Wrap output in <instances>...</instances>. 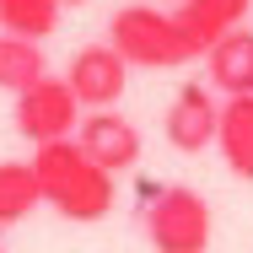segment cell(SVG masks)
<instances>
[{"mask_svg": "<svg viewBox=\"0 0 253 253\" xmlns=\"http://www.w3.org/2000/svg\"><path fill=\"white\" fill-rule=\"evenodd\" d=\"M33 178H38V194L43 205H54L65 221H102L119 189H113V172L97 167L92 156L81 151L76 140H54V146H33Z\"/></svg>", "mask_w": 253, "mask_h": 253, "instance_id": "cell-1", "label": "cell"}, {"mask_svg": "<svg viewBox=\"0 0 253 253\" xmlns=\"http://www.w3.org/2000/svg\"><path fill=\"white\" fill-rule=\"evenodd\" d=\"M108 43L124 54V65H140V70H172L200 59L178 11H156V5H119L108 22Z\"/></svg>", "mask_w": 253, "mask_h": 253, "instance_id": "cell-2", "label": "cell"}, {"mask_svg": "<svg viewBox=\"0 0 253 253\" xmlns=\"http://www.w3.org/2000/svg\"><path fill=\"white\" fill-rule=\"evenodd\" d=\"M140 221H146V243L156 253H205L210 248V205H205V194L183 189V183H167V189L146 183Z\"/></svg>", "mask_w": 253, "mask_h": 253, "instance_id": "cell-3", "label": "cell"}, {"mask_svg": "<svg viewBox=\"0 0 253 253\" xmlns=\"http://www.w3.org/2000/svg\"><path fill=\"white\" fill-rule=\"evenodd\" d=\"M16 129L33 140V146H54V140H70L81 129V102L70 92L65 76H43L38 86L16 92Z\"/></svg>", "mask_w": 253, "mask_h": 253, "instance_id": "cell-4", "label": "cell"}, {"mask_svg": "<svg viewBox=\"0 0 253 253\" xmlns=\"http://www.w3.org/2000/svg\"><path fill=\"white\" fill-rule=\"evenodd\" d=\"M167 146L183 156L205 151L215 135H221V97L205 86V81H183L178 86V97L167 102Z\"/></svg>", "mask_w": 253, "mask_h": 253, "instance_id": "cell-5", "label": "cell"}, {"mask_svg": "<svg viewBox=\"0 0 253 253\" xmlns=\"http://www.w3.org/2000/svg\"><path fill=\"white\" fill-rule=\"evenodd\" d=\"M124 76H129V65H124V54L113 49V43H86V49L70 54V70H65V81H70V92L81 108H113V102L124 97Z\"/></svg>", "mask_w": 253, "mask_h": 253, "instance_id": "cell-6", "label": "cell"}, {"mask_svg": "<svg viewBox=\"0 0 253 253\" xmlns=\"http://www.w3.org/2000/svg\"><path fill=\"white\" fill-rule=\"evenodd\" d=\"M76 146L92 156L97 167H108V172H129V167L140 162V129H135L124 113L97 108V113H86V119H81Z\"/></svg>", "mask_w": 253, "mask_h": 253, "instance_id": "cell-7", "label": "cell"}, {"mask_svg": "<svg viewBox=\"0 0 253 253\" xmlns=\"http://www.w3.org/2000/svg\"><path fill=\"white\" fill-rule=\"evenodd\" d=\"M248 11H253V0H183V5H178V22H183L194 54H210L226 33L243 27Z\"/></svg>", "mask_w": 253, "mask_h": 253, "instance_id": "cell-8", "label": "cell"}, {"mask_svg": "<svg viewBox=\"0 0 253 253\" xmlns=\"http://www.w3.org/2000/svg\"><path fill=\"white\" fill-rule=\"evenodd\" d=\"M205 59H210V86H215V92H226V97H253V33L248 27L226 33Z\"/></svg>", "mask_w": 253, "mask_h": 253, "instance_id": "cell-9", "label": "cell"}, {"mask_svg": "<svg viewBox=\"0 0 253 253\" xmlns=\"http://www.w3.org/2000/svg\"><path fill=\"white\" fill-rule=\"evenodd\" d=\"M215 146L226 156V167L253 183V97H226L221 102V135H215Z\"/></svg>", "mask_w": 253, "mask_h": 253, "instance_id": "cell-10", "label": "cell"}, {"mask_svg": "<svg viewBox=\"0 0 253 253\" xmlns=\"http://www.w3.org/2000/svg\"><path fill=\"white\" fill-rule=\"evenodd\" d=\"M43 76H49V59H43L38 43L0 33V92H27V86H38Z\"/></svg>", "mask_w": 253, "mask_h": 253, "instance_id": "cell-11", "label": "cell"}, {"mask_svg": "<svg viewBox=\"0 0 253 253\" xmlns=\"http://www.w3.org/2000/svg\"><path fill=\"white\" fill-rule=\"evenodd\" d=\"M59 0H0V33L11 38H27V43H43L54 27H59Z\"/></svg>", "mask_w": 253, "mask_h": 253, "instance_id": "cell-12", "label": "cell"}, {"mask_svg": "<svg viewBox=\"0 0 253 253\" xmlns=\"http://www.w3.org/2000/svg\"><path fill=\"white\" fill-rule=\"evenodd\" d=\"M38 178H33V162H0V226H16L38 210Z\"/></svg>", "mask_w": 253, "mask_h": 253, "instance_id": "cell-13", "label": "cell"}, {"mask_svg": "<svg viewBox=\"0 0 253 253\" xmlns=\"http://www.w3.org/2000/svg\"><path fill=\"white\" fill-rule=\"evenodd\" d=\"M59 5H86V0H59Z\"/></svg>", "mask_w": 253, "mask_h": 253, "instance_id": "cell-14", "label": "cell"}, {"mask_svg": "<svg viewBox=\"0 0 253 253\" xmlns=\"http://www.w3.org/2000/svg\"><path fill=\"white\" fill-rule=\"evenodd\" d=\"M0 253H5V248H0Z\"/></svg>", "mask_w": 253, "mask_h": 253, "instance_id": "cell-15", "label": "cell"}]
</instances>
